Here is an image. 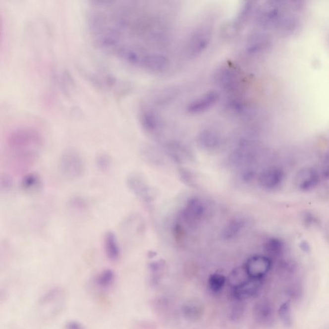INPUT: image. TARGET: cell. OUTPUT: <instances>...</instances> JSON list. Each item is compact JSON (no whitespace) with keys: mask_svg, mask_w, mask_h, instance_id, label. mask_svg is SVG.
<instances>
[{"mask_svg":"<svg viewBox=\"0 0 329 329\" xmlns=\"http://www.w3.org/2000/svg\"><path fill=\"white\" fill-rule=\"evenodd\" d=\"M6 146L13 157L26 162L32 161L40 153L42 139L33 129H19L8 136Z\"/></svg>","mask_w":329,"mask_h":329,"instance_id":"6da1fadb","label":"cell"},{"mask_svg":"<svg viewBox=\"0 0 329 329\" xmlns=\"http://www.w3.org/2000/svg\"><path fill=\"white\" fill-rule=\"evenodd\" d=\"M214 82L229 97L240 96L244 89V77L242 71L232 64L219 67L214 74Z\"/></svg>","mask_w":329,"mask_h":329,"instance_id":"7a4b0ae2","label":"cell"},{"mask_svg":"<svg viewBox=\"0 0 329 329\" xmlns=\"http://www.w3.org/2000/svg\"><path fill=\"white\" fill-rule=\"evenodd\" d=\"M213 27L209 23L198 26L187 37L182 51L184 57L191 60L198 57L206 51L211 42Z\"/></svg>","mask_w":329,"mask_h":329,"instance_id":"3957f363","label":"cell"},{"mask_svg":"<svg viewBox=\"0 0 329 329\" xmlns=\"http://www.w3.org/2000/svg\"><path fill=\"white\" fill-rule=\"evenodd\" d=\"M59 168L62 176L68 180L81 178L85 172V163L81 154L75 150H67L60 158Z\"/></svg>","mask_w":329,"mask_h":329,"instance_id":"277c9868","label":"cell"},{"mask_svg":"<svg viewBox=\"0 0 329 329\" xmlns=\"http://www.w3.org/2000/svg\"><path fill=\"white\" fill-rule=\"evenodd\" d=\"M219 97L216 91H209L190 101L186 107V111L192 115L204 113L217 105Z\"/></svg>","mask_w":329,"mask_h":329,"instance_id":"5b68a950","label":"cell"},{"mask_svg":"<svg viewBox=\"0 0 329 329\" xmlns=\"http://www.w3.org/2000/svg\"><path fill=\"white\" fill-rule=\"evenodd\" d=\"M244 266L251 278L264 279L272 269V262L270 257L256 255L249 259Z\"/></svg>","mask_w":329,"mask_h":329,"instance_id":"8992f818","label":"cell"},{"mask_svg":"<svg viewBox=\"0 0 329 329\" xmlns=\"http://www.w3.org/2000/svg\"><path fill=\"white\" fill-rule=\"evenodd\" d=\"M140 122L144 131L151 135H157L161 129L162 123L159 114L151 106L144 104L140 108Z\"/></svg>","mask_w":329,"mask_h":329,"instance_id":"52a82bcc","label":"cell"},{"mask_svg":"<svg viewBox=\"0 0 329 329\" xmlns=\"http://www.w3.org/2000/svg\"><path fill=\"white\" fill-rule=\"evenodd\" d=\"M126 184L130 191L145 202L151 201L153 198L152 189L146 179L137 173L130 174L126 178Z\"/></svg>","mask_w":329,"mask_h":329,"instance_id":"ba28073f","label":"cell"},{"mask_svg":"<svg viewBox=\"0 0 329 329\" xmlns=\"http://www.w3.org/2000/svg\"><path fill=\"white\" fill-rule=\"evenodd\" d=\"M206 214L204 203L198 198L188 201L183 211V218L190 226H196L202 221Z\"/></svg>","mask_w":329,"mask_h":329,"instance_id":"9c48e42d","label":"cell"},{"mask_svg":"<svg viewBox=\"0 0 329 329\" xmlns=\"http://www.w3.org/2000/svg\"><path fill=\"white\" fill-rule=\"evenodd\" d=\"M253 317L261 326L270 327L274 322V310L272 302L266 298L258 301L253 307Z\"/></svg>","mask_w":329,"mask_h":329,"instance_id":"30bf717a","label":"cell"},{"mask_svg":"<svg viewBox=\"0 0 329 329\" xmlns=\"http://www.w3.org/2000/svg\"><path fill=\"white\" fill-rule=\"evenodd\" d=\"M263 287V279L251 278L244 284L233 289V297L244 302L258 296Z\"/></svg>","mask_w":329,"mask_h":329,"instance_id":"8fae6325","label":"cell"},{"mask_svg":"<svg viewBox=\"0 0 329 329\" xmlns=\"http://www.w3.org/2000/svg\"><path fill=\"white\" fill-rule=\"evenodd\" d=\"M222 136L217 129L206 128L198 136V143L201 148L206 151H214L220 146Z\"/></svg>","mask_w":329,"mask_h":329,"instance_id":"7c38bea8","label":"cell"},{"mask_svg":"<svg viewBox=\"0 0 329 329\" xmlns=\"http://www.w3.org/2000/svg\"><path fill=\"white\" fill-rule=\"evenodd\" d=\"M65 299V292L61 287H55L47 292L41 298L40 305L41 308L47 309L52 314H56L54 307L57 306L59 309L62 307Z\"/></svg>","mask_w":329,"mask_h":329,"instance_id":"4fadbf2b","label":"cell"},{"mask_svg":"<svg viewBox=\"0 0 329 329\" xmlns=\"http://www.w3.org/2000/svg\"><path fill=\"white\" fill-rule=\"evenodd\" d=\"M319 182V174L317 170L311 167L303 168L296 177V185L303 191L313 190L317 187Z\"/></svg>","mask_w":329,"mask_h":329,"instance_id":"5bb4252c","label":"cell"},{"mask_svg":"<svg viewBox=\"0 0 329 329\" xmlns=\"http://www.w3.org/2000/svg\"><path fill=\"white\" fill-rule=\"evenodd\" d=\"M269 38L263 32H254L248 37L245 45V53L249 55H254L262 53L268 47Z\"/></svg>","mask_w":329,"mask_h":329,"instance_id":"9a60e30c","label":"cell"},{"mask_svg":"<svg viewBox=\"0 0 329 329\" xmlns=\"http://www.w3.org/2000/svg\"><path fill=\"white\" fill-rule=\"evenodd\" d=\"M283 179L282 171L277 168H270L264 170L260 175L259 183L264 188L273 189L278 187Z\"/></svg>","mask_w":329,"mask_h":329,"instance_id":"2e32d148","label":"cell"},{"mask_svg":"<svg viewBox=\"0 0 329 329\" xmlns=\"http://www.w3.org/2000/svg\"><path fill=\"white\" fill-rule=\"evenodd\" d=\"M103 242L108 259L111 261H117L120 256V248L115 234L112 231H108L104 237Z\"/></svg>","mask_w":329,"mask_h":329,"instance_id":"e0dca14e","label":"cell"},{"mask_svg":"<svg viewBox=\"0 0 329 329\" xmlns=\"http://www.w3.org/2000/svg\"><path fill=\"white\" fill-rule=\"evenodd\" d=\"M253 8H254L253 2L246 1V3H244V5L240 8L238 14L236 15L234 19L231 22L230 25L231 32H237L238 30L241 29L252 14Z\"/></svg>","mask_w":329,"mask_h":329,"instance_id":"ac0fdd59","label":"cell"},{"mask_svg":"<svg viewBox=\"0 0 329 329\" xmlns=\"http://www.w3.org/2000/svg\"><path fill=\"white\" fill-rule=\"evenodd\" d=\"M246 220L244 218L233 219L226 224L222 231V235L225 239L231 240L235 238L241 232L245 227Z\"/></svg>","mask_w":329,"mask_h":329,"instance_id":"d6986e66","label":"cell"},{"mask_svg":"<svg viewBox=\"0 0 329 329\" xmlns=\"http://www.w3.org/2000/svg\"><path fill=\"white\" fill-rule=\"evenodd\" d=\"M166 150L170 157L177 162H182L189 157L190 152L187 147L176 141H170L167 143Z\"/></svg>","mask_w":329,"mask_h":329,"instance_id":"ffe728a7","label":"cell"},{"mask_svg":"<svg viewBox=\"0 0 329 329\" xmlns=\"http://www.w3.org/2000/svg\"><path fill=\"white\" fill-rule=\"evenodd\" d=\"M116 280L115 273L112 270L106 269L101 271L95 276L94 282L99 289L108 290L112 286Z\"/></svg>","mask_w":329,"mask_h":329,"instance_id":"44dd1931","label":"cell"},{"mask_svg":"<svg viewBox=\"0 0 329 329\" xmlns=\"http://www.w3.org/2000/svg\"><path fill=\"white\" fill-rule=\"evenodd\" d=\"M251 279L245 266L235 268L228 276V283L232 289H235L248 282Z\"/></svg>","mask_w":329,"mask_h":329,"instance_id":"7402d4cb","label":"cell"},{"mask_svg":"<svg viewBox=\"0 0 329 329\" xmlns=\"http://www.w3.org/2000/svg\"><path fill=\"white\" fill-rule=\"evenodd\" d=\"M278 317L281 323L285 328H291L293 325V310L290 301H285L281 304L278 309Z\"/></svg>","mask_w":329,"mask_h":329,"instance_id":"603a6c76","label":"cell"},{"mask_svg":"<svg viewBox=\"0 0 329 329\" xmlns=\"http://www.w3.org/2000/svg\"><path fill=\"white\" fill-rule=\"evenodd\" d=\"M202 308L198 302L194 301L188 302L182 307V313L184 317L190 321H194L200 318L202 315Z\"/></svg>","mask_w":329,"mask_h":329,"instance_id":"cb8c5ba5","label":"cell"},{"mask_svg":"<svg viewBox=\"0 0 329 329\" xmlns=\"http://www.w3.org/2000/svg\"><path fill=\"white\" fill-rule=\"evenodd\" d=\"M226 279L221 274H213L209 276L208 280V287L212 293H218L224 287Z\"/></svg>","mask_w":329,"mask_h":329,"instance_id":"d4e9b609","label":"cell"},{"mask_svg":"<svg viewBox=\"0 0 329 329\" xmlns=\"http://www.w3.org/2000/svg\"><path fill=\"white\" fill-rule=\"evenodd\" d=\"M283 247L282 242L275 238L270 239L266 242L265 250L270 257H278L282 254Z\"/></svg>","mask_w":329,"mask_h":329,"instance_id":"484cf974","label":"cell"},{"mask_svg":"<svg viewBox=\"0 0 329 329\" xmlns=\"http://www.w3.org/2000/svg\"><path fill=\"white\" fill-rule=\"evenodd\" d=\"M21 186L26 190H35L40 187V177L35 174H30L23 177Z\"/></svg>","mask_w":329,"mask_h":329,"instance_id":"4316f807","label":"cell"},{"mask_svg":"<svg viewBox=\"0 0 329 329\" xmlns=\"http://www.w3.org/2000/svg\"><path fill=\"white\" fill-rule=\"evenodd\" d=\"M285 294L291 299L298 300L302 296V285L296 282L291 283L285 288Z\"/></svg>","mask_w":329,"mask_h":329,"instance_id":"83f0119b","label":"cell"},{"mask_svg":"<svg viewBox=\"0 0 329 329\" xmlns=\"http://www.w3.org/2000/svg\"><path fill=\"white\" fill-rule=\"evenodd\" d=\"M164 268V264L162 261L155 262L149 265L151 278L153 281H157L163 273Z\"/></svg>","mask_w":329,"mask_h":329,"instance_id":"f1b7e54d","label":"cell"},{"mask_svg":"<svg viewBox=\"0 0 329 329\" xmlns=\"http://www.w3.org/2000/svg\"><path fill=\"white\" fill-rule=\"evenodd\" d=\"M234 304L231 307L230 312L231 319L233 320H239L243 315L244 311V306L243 302L241 300H235Z\"/></svg>","mask_w":329,"mask_h":329,"instance_id":"f546056e","label":"cell"},{"mask_svg":"<svg viewBox=\"0 0 329 329\" xmlns=\"http://www.w3.org/2000/svg\"><path fill=\"white\" fill-rule=\"evenodd\" d=\"M110 163H111V160H110V158L107 155H101L97 158V166L101 170H105L108 169V167L110 166Z\"/></svg>","mask_w":329,"mask_h":329,"instance_id":"4dcf8cb0","label":"cell"},{"mask_svg":"<svg viewBox=\"0 0 329 329\" xmlns=\"http://www.w3.org/2000/svg\"><path fill=\"white\" fill-rule=\"evenodd\" d=\"M64 329H86L85 327L81 323L77 321H70L67 322L64 326Z\"/></svg>","mask_w":329,"mask_h":329,"instance_id":"1f68e13d","label":"cell"},{"mask_svg":"<svg viewBox=\"0 0 329 329\" xmlns=\"http://www.w3.org/2000/svg\"><path fill=\"white\" fill-rule=\"evenodd\" d=\"M324 174L326 177H329V152L327 154L324 162Z\"/></svg>","mask_w":329,"mask_h":329,"instance_id":"d6a6232c","label":"cell"}]
</instances>
